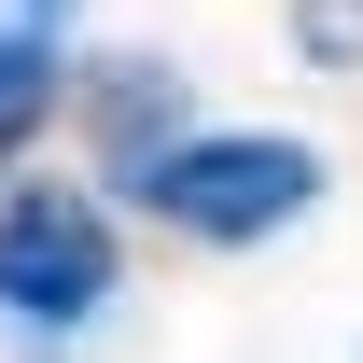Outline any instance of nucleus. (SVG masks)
Returning a JSON list of instances; mask_svg holds the SVG:
<instances>
[{
    "instance_id": "nucleus-1",
    "label": "nucleus",
    "mask_w": 363,
    "mask_h": 363,
    "mask_svg": "<svg viewBox=\"0 0 363 363\" xmlns=\"http://www.w3.org/2000/svg\"><path fill=\"white\" fill-rule=\"evenodd\" d=\"M98 210H140V224L196 238V252H266V238H294L321 210V154L294 126H182L168 154L98 182Z\"/></svg>"
},
{
    "instance_id": "nucleus-2",
    "label": "nucleus",
    "mask_w": 363,
    "mask_h": 363,
    "mask_svg": "<svg viewBox=\"0 0 363 363\" xmlns=\"http://www.w3.org/2000/svg\"><path fill=\"white\" fill-rule=\"evenodd\" d=\"M126 294V238L98 210V182H0V335L70 350Z\"/></svg>"
},
{
    "instance_id": "nucleus-3",
    "label": "nucleus",
    "mask_w": 363,
    "mask_h": 363,
    "mask_svg": "<svg viewBox=\"0 0 363 363\" xmlns=\"http://www.w3.org/2000/svg\"><path fill=\"white\" fill-rule=\"evenodd\" d=\"M70 112H84L98 182H126L140 154H168V140L196 126V84H182L168 56H98V70H70Z\"/></svg>"
},
{
    "instance_id": "nucleus-4",
    "label": "nucleus",
    "mask_w": 363,
    "mask_h": 363,
    "mask_svg": "<svg viewBox=\"0 0 363 363\" xmlns=\"http://www.w3.org/2000/svg\"><path fill=\"white\" fill-rule=\"evenodd\" d=\"M70 112V56H0V168Z\"/></svg>"
},
{
    "instance_id": "nucleus-5",
    "label": "nucleus",
    "mask_w": 363,
    "mask_h": 363,
    "mask_svg": "<svg viewBox=\"0 0 363 363\" xmlns=\"http://www.w3.org/2000/svg\"><path fill=\"white\" fill-rule=\"evenodd\" d=\"M294 28H308L321 70H363V0H294Z\"/></svg>"
},
{
    "instance_id": "nucleus-6",
    "label": "nucleus",
    "mask_w": 363,
    "mask_h": 363,
    "mask_svg": "<svg viewBox=\"0 0 363 363\" xmlns=\"http://www.w3.org/2000/svg\"><path fill=\"white\" fill-rule=\"evenodd\" d=\"M0 56H70V0H0Z\"/></svg>"
}]
</instances>
